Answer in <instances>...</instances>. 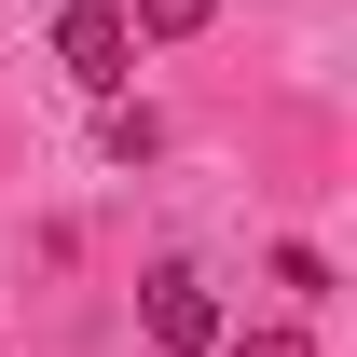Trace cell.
<instances>
[{
  "label": "cell",
  "instance_id": "6da1fadb",
  "mask_svg": "<svg viewBox=\"0 0 357 357\" xmlns=\"http://www.w3.org/2000/svg\"><path fill=\"white\" fill-rule=\"evenodd\" d=\"M137 330H151V357H220V289L192 261H151V289H137Z\"/></svg>",
  "mask_w": 357,
  "mask_h": 357
},
{
  "label": "cell",
  "instance_id": "7a4b0ae2",
  "mask_svg": "<svg viewBox=\"0 0 357 357\" xmlns=\"http://www.w3.org/2000/svg\"><path fill=\"white\" fill-rule=\"evenodd\" d=\"M55 55H69V83H96V96H124V55H137V28H124V0H55Z\"/></svg>",
  "mask_w": 357,
  "mask_h": 357
},
{
  "label": "cell",
  "instance_id": "3957f363",
  "mask_svg": "<svg viewBox=\"0 0 357 357\" xmlns=\"http://www.w3.org/2000/svg\"><path fill=\"white\" fill-rule=\"evenodd\" d=\"M206 14H220V0H124V28H151V42H192Z\"/></svg>",
  "mask_w": 357,
  "mask_h": 357
},
{
  "label": "cell",
  "instance_id": "277c9868",
  "mask_svg": "<svg viewBox=\"0 0 357 357\" xmlns=\"http://www.w3.org/2000/svg\"><path fill=\"white\" fill-rule=\"evenodd\" d=\"M110 151H124V165H151V151H165V124H151L137 96H110Z\"/></svg>",
  "mask_w": 357,
  "mask_h": 357
},
{
  "label": "cell",
  "instance_id": "5b68a950",
  "mask_svg": "<svg viewBox=\"0 0 357 357\" xmlns=\"http://www.w3.org/2000/svg\"><path fill=\"white\" fill-rule=\"evenodd\" d=\"M220 357H316L303 330H220Z\"/></svg>",
  "mask_w": 357,
  "mask_h": 357
}]
</instances>
